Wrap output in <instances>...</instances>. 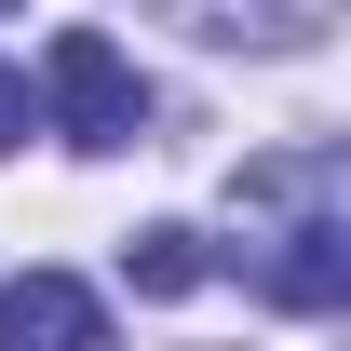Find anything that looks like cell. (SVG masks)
Here are the masks:
<instances>
[{
  "instance_id": "7",
  "label": "cell",
  "mask_w": 351,
  "mask_h": 351,
  "mask_svg": "<svg viewBox=\"0 0 351 351\" xmlns=\"http://www.w3.org/2000/svg\"><path fill=\"white\" fill-rule=\"evenodd\" d=\"M0 14H14V0H0Z\"/></svg>"
},
{
  "instance_id": "4",
  "label": "cell",
  "mask_w": 351,
  "mask_h": 351,
  "mask_svg": "<svg viewBox=\"0 0 351 351\" xmlns=\"http://www.w3.org/2000/svg\"><path fill=\"white\" fill-rule=\"evenodd\" d=\"M162 27H189V41H311L338 0H149Z\"/></svg>"
},
{
  "instance_id": "6",
  "label": "cell",
  "mask_w": 351,
  "mask_h": 351,
  "mask_svg": "<svg viewBox=\"0 0 351 351\" xmlns=\"http://www.w3.org/2000/svg\"><path fill=\"white\" fill-rule=\"evenodd\" d=\"M27 122H41V108H27V82H14V68H0V149H27Z\"/></svg>"
},
{
  "instance_id": "2",
  "label": "cell",
  "mask_w": 351,
  "mask_h": 351,
  "mask_svg": "<svg viewBox=\"0 0 351 351\" xmlns=\"http://www.w3.org/2000/svg\"><path fill=\"white\" fill-rule=\"evenodd\" d=\"M41 95H54V135H68V149H135V135H149V82L122 68L108 27H68L54 68H41Z\"/></svg>"
},
{
  "instance_id": "3",
  "label": "cell",
  "mask_w": 351,
  "mask_h": 351,
  "mask_svg": "<svg viewBox=\"0 0 351 351\" xmlns=\"http://www.w3.org/2000/svg\"><path fill=\"white\" fill-rule=\"evenodd\" d=\"M82 351V338H108V311L82 298V284H68V270H14V284H0V351Z\"/></svg>"
},
{
  "instance_id": "5",
  "label": "cell",
  "mask_w": 351,
  "mask_h": 351,
  "mask_svg": "<svg viewBox=\"0 0 351 351\" xmlns=\"http://www.w3.org/2000/svg\"><path fill=\"white\" fill-rule=\"evenodd\" d=\"M122 270L149 284V298H189L217 257H203V230H135V243H122Z\"/></svg>"
},
{
  "instance_id": "1",
  "label": "cell",
  "mask_w": 351,
  "mask_h": 351,
  "mask_svg": "<svg viewBox=\"0 0 351 351\" xmlns=\"http://www.w3.org/2000/svg\"><path fill=\"white\" fill-rule=\"evenodd\" d=\"M243 243H257V284L284 311H338L351 298V162L338 149H270L243 162Z\"/></svg>"
}]
</instances>
